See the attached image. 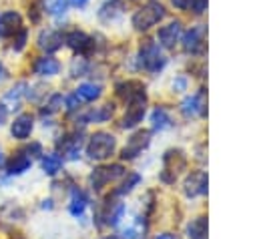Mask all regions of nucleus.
I'll return each instance as SVG.
<instances>
[{
    "label": "nucleus",
    "instance_id": "obj_35",
    "mask_svg": "<svg viewBox=\"0 0 257 239\" xmlns=\"http://www.w3.org/2000/svg\"><path fill=\"white\" fill-rule=\"evenodd\" d=\"M78 104H80V98H78L76 94H70V96L66 98V108H68V110H76Z\"/></svg>",
    "mask_w": 257,
    "mask_h": 239
},
{
    "label": "nucleus",
    "instance_id": "obj_41",
    "mask_svg": "<svg viewBox=\"0 0 257 239\" xmlns=\"http://www.w3.org/2000/svg\"><path fill=\"white\" fill-rule=\"evenodd\" d=\"M104 239H118V237H116V235H106Z\"/></svg>",
    "mask_w": 257,
    "mask_h": 239
},
{
    "label": "nucleus",
    "instance_id": "obj_10",
    "mask_svg": "<svg viewBox=\"0 0 257 239\" xmlns=\"http://www.w3.org/2000/svg\"><path fill=\"white\" fill-rule=\"evenodd\" d=\"M64 42H66L74 52H78V54H86V52H90V50L94 48V38L88 36V34L82 32V30H72V32L64 34Z\"/></svg>",
    "mask_w": 257,
    "mask_h": 239
},
{
    "label": "nucleus",
    "instance_id": "obj_1",
    "mask_svg": "<svg viewBox=\"0 0 257 239\" xmlns=\"http://www.w3.org/2000/svg\"><path fill=\"white\" fill-rule=\"evenodd\" d=\"M165 16H167L165 6H163L159 0H149L143 8H139V10L133 14V26H135L139 32H147L149 28L157 26Z\"/></svg>",
    "mask_w": 257,
    "mask_h": 239
},
{
    "label": "nucleus",
    "instance_id": "obj_9",
    "mask_svg": "<svg viewBox=\"0 0 257 239\" xmlns=\"http://www.w3.org/2000/svg\"><path fill=\"white\" fill-rule=\"evenodd\" d=\"M22 28V16L18 10L0 12V38H12Z\"/></svg>",
    "mask_w": 257,
    "mask_h": 239
},
{
    "label": "nucleus",
    "instance_id": "obj_34",
    "mask_svg": "<svg viewBox=\"0 0 257 239\" xmlns=\"http://www.w3.org/2000/svg\"><path fill=\"white\" fill-rule=\"evenodd\" d=\"M189 8L195 12V14H203L207 10V0H191L189 2Z\"/></svg>",
    "mask_w": 257,
    "mask_h": 239
},
{
    "label": "nucleus",
    "instance_id": "obj_27",
    "mask_svg": "<svg viewBox=\"0 0 257 239\" xmlns=\"http://www.w3.org/2000/svg\"><path fill=\"white\" fill-rule=\"evenodd\" d=\"M189 239H207V217H197L187 225Z\"/></svg>",
    "mask_w": 257,
    "mask_h": 239
},
{
    "label": "nucleus",
    "instance_id": "obj_5",
    "mask_svg": "<svg viewBox=\"0 0 257 239\" xmlns=\"http://www.w3.org/2000/svg\"><path fill=\"white\" fill-rule=\"evenodd\" d=\"M183 48L189 54H203L205 50V26L197 24L183 34Z\"/></svg>",
    "mask_w": 257,
    "mask_h": 239
},
{
    "label": "nucleus",
    "instance_id": "obj_23",
    "mask_svg": "<svg viewBox=\"0 0 257 239\" xmlns=\"http://www.w3.org/2000/svg\"><path fill=\"white\" fill-rule=\"evenodd\" d=\"M32 167V157L26 153H18L10 163H8V175H22Z\"/></svg>",
    "mask_w": 257,
    "mask_h": 239
},
{
    "label": "nucleus",
    "instance_id": "obj_24",
    "mask_svg": "<svg viewBox=\"0 0 257 239\" xmlns=\"http://www.w3.org/2000/svg\"><path fill=\"white\" fill-rule=\"evenodd\" d=\"M62 163H64V159L58 153H46V155H42V161H40L42 171L46 175H56L62 169Z\"/></svg>",
    "mask_w": 257,
    "mask_h": 239
},
{
    "label": "nucleus",
    "instance_id": "obj_38",
    "mask_svg": "<svg viewBox=\"0 0 257 239\" xmlns=\"http://www.w3.org/2000/svg\"><path fill=\"white\" fill-rule=\"evenodd\" d=\"M6 116H8V108L4 104H0V125L6 123Z\"/></svg>",
    "mask_w": 257,
    "mask_h": 239
},
{
    "label": "nucleus",
    "instance_id": "obj_31",
    "mask_svg": "<svg viewBox=\"0 0 257 239\" xmlns=\"http://www.w3.org/2000/svg\"><path fill=\"white\" fill-rule=\"evenodd\" d=\"M12 38H14V42H12V48H14L16 52H20V50L26 46V40H28V30L22 26V28H20V30H18V32L12 36Z\"/></svg>",
    "mask_w": 257,
    "mask_h": 239
},
{
    "label": "nucleus",
    "instance_id": "obj_33",
    "mask_svg": "<svg viewBox=\"0 0 257 239\" xmlns=\"http://www.w3.org/2000/svg\"><path fill=\"white\" fill-rule=\"evenodd\" d=\"M187 88H189V78H187L185 74L175 76V80H173V90H175V92H185Z\"/></svg>",
    "mask_w": 257,
    "mask_h": 239
},
{
    "label": "nucleus",
    "instance_id": "obj_39",
    "mask_svg": "<svg viewBox=\"0 0 257 239\" xmlns=\"http://www.w3.org/2000/svg\"><path fill=\"white\" fill-rule=\"evenodd\" d=\"M72 6H76V8H84L86 4H88V0H68Z\"/></svg>",
    "mask_w": 257,
    "mask_h": 239
},
{
    "label": "nucleus",
    "instance_id": "obj_3",
    "mask_svg": "<svg viewBox=\"0 0 257 239\" xmlns=\"http://www.w3.org/2000/svg\"><path fill=\"white\" fill-rule=\"evenodd\" d=\"M139 62H141V68H145L147 72L159 74L167 66V56L163 54L161 44H157L153 40H145L139 50Z\"/></svg>",
    "mask_w": 257,
    "mask_h": 239
},
{
    "label": "nucleus",
    "instance_id": "obj_30",
    "mask_svg": "<svg viewBox=\"0 0 257 239\" xmlns=\"http://www.w3.org/2000/svg\"><path fill=\"white\" fill-rule=\"evenodd\" d=\"M60 106H62V94H52V96L48 98V102L44 104L42 114H52V112H56Z\"/></svg>",
    "mask_w": 257,
    "mask_h": 239
},
{
    "label": "nucleus",
    "instance_id": "obj_40",
    "mask_svg": "<svg viewBox=\"0 0 257 239\" xmlns=\"http://www.w3.org/2000/svg\"><path fill=\"white\" fill-rule=\"evenodd\" d=\"M6 76H8V70H6V66H4L2 62H0V82H2V80H4Z\"/></svg>",
    "mask_w": 257,
    "mask_h": 239
},
{
    "label": "nucleus",
    "instance_id": "obj_32",
    "mask_svg": "<svg viewBox=\"0 0 257 239\" xmlns=\"http://www.w3.org/2000/svg\"><path fill=\"white\" fill-rule=\"evenodd\" d=\"M86 68H88V64H86L84 58H74L72 60V66H70V74L72 76H84L86 74Z\"/></svg>",
    "mask_w": 257,
    "mask_h": 239
},
{
    "label": "nucleus",
    "instance_id": "obj_42",
    "mask_svg": "<svg viewBox=\"0 0 257 239\" xmlns=\"http://www.w3.org/2000/svg\"><path fill=\"white\" fill-rule=\"evenodd\" d=\"M4 163V155H2V149H0V165Z\"/></svg>",
    "mask_w": 257,
    "mask_h": 239
},
{
    "label": "nucleus",
    "instance_id": "obj_11",
    "mask_svg": "<svg viewBox=\"0 0 257 239\" xmlns=\"http://www.w3.org/2000/svg\"><path fill=\"white\" fill-rule=\"evenodd\" d=\"M145 110H147V98H139V100L126 102V112H124V116H122L120 127H122V129H133V127H137V125L143 121Z\"/></svg>",
    "mask_w": 257,
    "mask_h": 239
},
{
    "label": "nucleus",
    "instance_id": "obj_14",
    "mask_svg": "<svg viewBox=\"0 0 257 239\" xmlns=\"http://www.w3.org/2000/svg\"><path fill=\"white\" fill-rule=\"evenodd\" d=\"M32 129H34V116L30 112H22L10 123V135L12 139H18V141L28 139Z\"/></svg>",
    "mask_w": 257,
    "mask_h": 239
},
{
    "label": "nucleus",
    "instance_id": "obj_36",
    "mask_svg": "<svg viewBox=\"0 0 257 239\" xmlns=\"http://www.w3.org/2000/svg\"><path fill=\"white\" fill-rule=\"evenodd\" d=\"M189 2H191V0H171V4H173L177 10H189Z\"/></svg>",
    "mask_w": 257,
    "mask_h": 239
},
{
    "label": "nucleus",
    "instance_id": "obj_18",
    "mask_svg": "<svg viewBox=\"0 0 257 239\" xmlns=\"http://www.w3.org/2000/svg\"><path fill=\"white\" fill-rule=\"evenodd\" d=\"M60 72V62L54 58V56H40L36 62H34V74L38 76H56Z\"/></svg>",
    "mask_w": 257,
    "mask_h": 239
},
{
    "label": "nucleus",
    "instance_id": "obj_37",
    "mask_svg": "<svg viewBox=\"0 0 257 239\" xmlns=\"http://www.w3.org/2000/svg\"><path fill=\"white\" fill-rule=\"evenodd\" d=\"M155 239H181V237L175 235V233H169V231H167V233H159Z\"/></svg>",
    "mask_w": 257,
    "mask_h": 239
},
{
    "label": "nucleus",
    "instance_id": "obj_4",
    "mask_svg": "<svg viewBox=\"0 0 257 239\" xmlns=\"http://www.w3.org/2000/svg\"><path fill=\"white\" fill-rule=\"evenodd\" d=\"M124 175V167L122 165H108V167H98L90 173V185L92 189H102L106 187L110 181H116L118 177Z\"/></svg>",
    "mask_w": 257,
    "mask_h": 239
},
{
    "label": "nucleus",
    "instance_id": "obj_15",
    "mask_svg": "<svg viewBox=\"0 0 257 239\" xmlns=\"http://www.w3.org/2000/svg\"><path fill=\"white\" fill-rule=\"evenodd\" d=\"M116 94H118L124 102H133V100H139V98H147L145 84H141L139 80H126V82L116 84Z\"/></svg>",
    "mask_w": 257,
    "mask_h": 239
},
{
    "label": "nucleus",
    "instance_id": "obj_25",
    "mask_svg": "<svg viewBox=\"0 0 257 239\" xmlns=\"http://www.w3.org/2000/svg\"><path fill=\"white\" fill-rule=\"evenodd\" d=\"M112 104H102V106H98L96 110H90V112H86L84 116H82V125H86V123H104V121H108L110 116H112Z\"/></svg>",
    "mask_w": 257,
    "mask_h": 239
},
{
    "label": "nucleus",
    "instance_id": "obj_26",
    "mask_svg": "<svg viewBox=\"0 0 257 239\" xmlns=\"http://www.w3.org/2000/svg\"><path fill=\"white\" fill-rule=\"evenodd\" d=\"M68 0H42V10L52 18H62L66 14Z\"/></svg>",
    "mask_w": 257,
    "mask_h": 239
},
{
    "label": "nucleus",
    "instance_id": "obj_20",
    "mask_svg": "<svg viewBox=\"0 0 257 239\" xmlns=\"http://www.w3.org/2000/svg\"><path fill=\"white\" fill-rule=\"evenodd\" d=\"M151 127L153 131H167L173 127V116L165 106H155L151 112Z\"/></svg>",
    "mask_w": 257,
    "mask_h": 239
},
{
    "label": "nucleus",
    "instance_id": "obj_6",
    "mask_svg": "<svg viewBox=\"0 0 257 239\" xmlns=\"http://www.w3.org/2000/svg\"><path fill=\"white\" fill-rule=\"evenodd\" d=\"M149 143H151V133H149V131H137V133L126 141V145H124L120 157H122L124 161L137 159V157L149 147Z\"/></svg>",
    "mask_w": 257,
    "mask_h": 239
},
{
    "label": "nucleus",
    "instance_id": "obj_28",
    "mask_svg": "<svg viewBox=\"0 0 257 239\" xmlns=\"http://www.w3.org/2000/svg\"><path fill=\"white\" fill-rule=\"evenodd\" d=\"M145 225H143V219L139 217L133 225H128L124 231H122V239H143L145 235Z\"/></svg>",
    "mask_w": 257,
    "mask_h": 239
},
{
    "label": "nucleus",
    "instance_id": "obj_17",
    "mask_svg": "<svg viewBox=\"0 0 257 239\" xmlns=\"http://www.w3.org/2000/svg\"><path fill=\"white\" fill-rule=\"evenodd\" d=\"M60 151H62V159H70V161H76L80 157V151H82V139L80 135H66L60 143H58Z\"/></svg>",
    "mask_w": 257,
    "mask_h": 239
},
{
    "label": "nucleus",
    "instance_id": "obj_8",
    "mask_svg": "<svg viewBox=\"0 0 257 239\" xmlns=\"http://www.w3.org/2000/svg\"><path fill=\"white\" fill-rule=\"evenodd\" d=\"M36 44L40 50L44 52H56L58 48H62L64 44V34L56 28H46V30H40L38 38H36Z\"/></svg>",
    "mask_w": 257,
    "mask_h": 239
},
{
    "label": "nucleus",
    "instance_id": "obj_16",
    "mask_svg": "<svg viewBox=\"0 0 257 239\" xmlns=\"http://www.w3.org/2000/svg\"><path fill=\"white\" fill-rule=\"evenodd\" d=\"M124 12V2L122 0H104L98 8V20L108 24L114 22L116 18H120Z\"/></svg>",
    "mask_w": 257,
    "mask_h": 239
},
{
    "label": "nucleus",
    "instance_id": "obj_29",
    "mask_svg": "<svg viewBox=\"0 0 257 239\" xmlns=\"http://www.w3.org/2000/svg\"><path fill=\"white\" fill-rule=\"evenodd\" d=\"M139 183H141V175H139V173H131L128 179H126L118 189H114V195H118V197H120V195H126V193H131Z\"/></svg>",
    "mask_w": 257,
    "mask_h": 239
},
{
    "label": "nucleus",
    "instance_id": "obj_12",
    "mask_svg": "<svg viewBox=\"0 0 257 239\" xmlns=\"http://www.w3.org/2000/svg\"><path fill=\"white\" fill-rule=\"evenodd\" d=\"M183 191L187 197H199L207 193V173L205 171H193L185 183H183Z\"/></svg>",
    "mask_w": 257,
    "mask_h": 239
},
{
    "label": "nucleus",
    "instance_id": "obj_7",
    "mask_svg": "<svg viewBox=\"0 0 257 239\" xmlns=\"http://www.w3.org/2000/svg\"><path fill=\"white\" fill-rule=\"evenodd\" d=\"M181 34H183V26H181V22H179V20H173V22H169V24H165V26L159 28V32H157V40H159L161 48L173 50V48L177 46Z\"/></svg>",
    "mask_w": 257,
    "mask_h": 239
},
{
    "label": "nucleus",
    "instance_id": "obj_21",
    "mask_svg": "<svg viewBox=\"0 0 257 239\" xmlns=\"http://www.w3.org/2000/svg\"><path fill=\"white\" fill-rule=\"evenodd\" d=\"M74 94H76L82 102H94V100L100 98V94H102V86L96 84V82H82V84L76 86Z\"/></svg>",
    "mask_w": 257,
    "mask_h": 239
},
{
    "label": "nucleus",
    "instance_id": "obj_13",
    "mask_svg": "<svg viewBox=\"0 0 257 239\" xmlns=\"http://www.w3.org/2000/svg\"><path fill=\"white\" fill-rule=\"evenodd\" d=\"M181 112H183L185 118H195V116L205 114V92L199 90V92L187 96L181 102Z\"/></svg>",
    "mask_w": 257,
    "mask_h": 239
},
{
    "label": "nucleus",
    "instance_id": "obj_19",
    "mask_svg": "<svg viewBox=\"0 0 257 239\" xmlns=\"http://www.w3.org/2000/svg\"><path fill=\"white\" fill-rule=\"evenodd\" d=\"M28 84L22 80V82H16L6 94H4V106L8 108V110H12V108H18L20 106V102H22V98L28 94Z\"/></svg>",
    "mask_w": 257,
    "mask_h": 239
},
{
    "label": "nucleus",
    "instance_id": "obj_2",
    "mask_svg": "<svg viewBox=\"0 0 257 239\" xmlns=\"http://www.w3.org/2000/svg\"><path fill=\"white\" fill-rule=\"evenodd\" d=\"M116 151V139L114 135L106 133V131H98L94 135H90L88 143H86V155L92 161H104L110 155H114Z\"/></svg>",
    "mask_w": 257,
    "mask_h": 239
},
{
    "label": "nucleus",
    "instance_id": "obj_22",
    "mask_svg": "<svg viewBox=\"0 0 257 239\" xmlns=\"http://www.w3.org/2000/svg\"><path fill=\"white\" fill-rule=\"evenodd\" d=\"M86 205H88V197L84 195V191H80L78 187H74L72 193H70V203H68V211H70V215L80 217V215L84 213Z\"/></svg>",
    "mask_w": 257,
    "mask_h": 239
}]
</instances>
